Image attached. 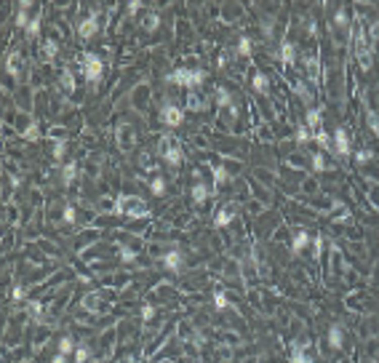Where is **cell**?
<instances>
[{
    "mask_svg": "<svg viewBox=\"0 0 379 363\" xmlns=\"http://www.w3.org/2000/svg\"><path fill=\"white\" fill-rule=\"evenodd\" d=\"M216 64H219V67H227V54H222V57H219V62H216Z\"/></svg>",
    "mask_w": 379,
    "mask_h": 363,
    "instance_id": "cell-55",
    "label": "cell"
},
{
    "mask_svg": "<svg viewBox=\"0 0 379 363\" xmlns=\"http://www.w3.org/2000/svg\"><path fill=\"white\" fill-rule=\"evenodd\" d=\"M51 363H70V355H62V352H56L51 358Z\"/></svg>",
    "mask_w": 379,
    "mask_h": 363,
    "instance_id": "cell-52",
    "label": "cell"
},
{
    "mask_svg": "<svg viewBox=\"0 0 379 363\" xmlns=\"http://www.w3.org/2000/svg\"><path fill=\"white\" fill-rule=\"evenodd\" d=\"M141 8H145V3H139V0H131V3H128V16H136Z\"/></svg>",
    "mask_w": 379,
    "mask_h": 363,
    "instance_id": "cell-50",
    "label": "cell"
},
{
    "mask_svg": "<svg viewBox=\"0 0 379 363\" xmlns=\"http://www.w3.org/2000/svg\"><path fill=\"white\" fill-rule=\"evenodd\" d=\"M75 219H78V211H75L72 203H67L64 211H62V222H64V225H75Z\"/></svg>",
    "mask_w": 379,
    "mask_h": 363,
    "instance_id": "cell-39",
    "label": "cell"
},
{
    "mask_svg": "<svg viewBox=\"0 0 379 363\" xmlns=\"http://www.w3.org/2000/svg\"><path fill=\"white\" fill-rule=\"evenodd\" d=\"M99 11H91L86 19H80V24H78V38L80 40H91L93 35L99 32Z\"/></svg>",
    "mask_w": 379,
    "mask_h": 363,
    "instance_id": "cell-7",
    "label": "cell"
},
{
    "mask_svg": "<svg viewBox=\"0 0 379 363\" xmlns=\"http://www.w3.org/2000/svg\"><path fill=\"white\" fill-rule=\"evenodd\" d=\"M80 70H83V78H86L88 83H99L102 72H104V62H102L99 54L86 51L83 54V62H80Z\"/></svg>",
    "mask_w": 379,
    "mask_h": 363,
    "instance_id": "cell-5",
    "label": "cell"
},
{
    "mask_svg": "<svg viewBox=\"0 0 379 363\" xmlns=\"http://www.w3.org/2000/svg\"><path fill=\"white\" fill-rule=\"evenodd\" d=\"M312 139L318 142V147H323V150H331V134H328V131H323V128H320V131H318L315 136H312Z\"/></svg>",
    "mask_w": 379,
    "mask_h": 363,
    "instance_id": "cell-43",
    "label": "cell"
},
{
    "mask_svg": "<svg viewBox=\"0 0 379 363\" xmlns=\"http://www.w3.org/2000/svg\"><path fill=\"white\" fill-rule=\"evenodd\" d=\"M160 265H163L166 273H179V270L184 267V254L179 248H171V251H166V254H163Z\"/></svg>",
    "mask_w": 379,
    "mask_h": 363,
    "instance_id": "cell-10",
    "label": "cell"
},
{
    "mask_svg": "<svg viewBox=\"0 0 379 363\" xmlns=\"http://www.w3.org/2000/svg\"><path fill=\"white\" fill-rule=\"evenodd\" d=\"M312 259H320L323 256V248H326V235H312Z\"/></svg>",
    "mask_w": 379,
    "mask_h": 363,
    "instance_id": "cell-30",
    "label": "cell"
},
{
    "mask_svg": "<svg viewBox=\"0 0 379 363\" xmlns=\"http://www.w3.org/2000/svg\"><path fill=\"white\" fill-rule=\"evenodd\" d=\"M278 59H280L283 64H289V67H291L294 62H297V48H294V43H291V40H283V43H280Z\"/></svg>",
    "mask_w": 379,
    "mask_h": 363,
    "instance_id": "cell-18",
    "label": "cell"
},
{
    "mask_svg": "<svg viewBox=\"0 0 379 363\" xmlns=\"http://www.w3.org/2000/svg\"><path fill=\"white\" fill-rule=\"evenodd\" d=\"M368 123H371L374 134H379V120H376V115H374V113H368Z\"/></svg>",
    "mask_w": 379,
    "mask_h": 363,
    "instance_id": "cell-51",
    "label": "cell"
},
{
    "mask_svg": "<svg viewBox=\"0 0 379 363\" xmlns=\"http://www.w3.org/2000/svg\"><path fill=\"white\" fill-rule=\"evenodd\" d=\"M251 51H254L251 38H249V35H241V38H238V45H235V54H238V57H251Z\"/></svg>",
    "mask_w": 379,
    "mask_h": 363,
    "instance_id": "cell-27",
    "label": "cell"
},
{
    "mask_svg": "<svg viewBox=\"0 0 379 363\" xmlns=\"http://www.w3.org/2000/svg\"><path fill=\"white\" fill-rule=\"evenodd\" d=\"M238 203H224V206L216 211V217H214V227H227V225H232L235 217H238Z\"/></svg>",
    "mask_w": 379,
    "mask_h": 363,
    "instance_id": "cell-8",
    "label": "cell"
},
{
    "mask_svg": "<svg viewBox=\"0 0 379 363\" xmlns=\"http://www.w3.org/2000/svg\"><path fill=\"white\" fill-rule=\"evenodd\" d=\"M11 302H27V288H24V286L16 283V286L11 288Z\"/></svg>",
    "mask_w": 379,
    "mask_h": 363,
    "instance_id": "cell-45",
    "label": "cell"
},
{
    "mask_svg": "<svg viewBox=\"0 0 379 363\" xmlns=\"http://www.w3.org/2000/svg\"><path fill=\"white\" fill-rule=\"evenodd\" d=\"M368 161H374V150H361V152H355V163L358 166H363Z\"/></svg>",
    "mask_w": 379,
    "mask_h": 363,
    "instance_id": "cell-47",
    "label": "cell"
},
{
    "mask_svg": "<svg viewBox=\"0 0 379 363\" xmlns=\"http://www.w3.org/2000/svg\"><path fill=\"white\" fill-rule=\"evenodd\" d=\"M206 78H208V72L203 67H176L166 75V83H174V86H179V88L193 91V88L201 86Z\"/></svg>",
    "mask_w": 379,
    "mask_h": 363,
    "instance_id": "cell-2",
    "label": "cell"
},
{
    "mask_svg": "<svg viewBox=\"0 0 379 363\" xmlns=\"http://www.w3.org/2000/svg\"><path fill=\"white\" fill-rule=\"evenodd\" d=\"M334 24L339 27V30H347V27H350V19H347V11H345V8H337V14H334Z\"/></svg>",
    "mask_w": 379,
    "mask_h": 363,
    "instance_id": "cell-42",
    "label": "cell"
},
{
    "mask_svg": "<svg viewBox=\"0 0 379 363\" xmlns=\"http://www.w3.org/2000/svg\"><path fill=\"white\" fill-rule=\"evenodd\" d=\"M22 67H24L22 54H19V51H11V54L6 57V72H8L11 78H19V75H22Z\"/></svg>",
    "mask_w": 379,
    "mask_h": 363,
    "instance_id": "cell-14",
    "label": "cell"
},
{
    "mask_svg": "<svg viewBox=\"0 0 379 363\" xmlns=\"http://www.w3.org/2000/svg\"><path fill=\"white\" fill-rule=\"evenodd\" d=\"M11 184H14V187H19V184H22V176H16V174H11Z\"/></svg>",
    "mask_w": 379,
    "mask_h": 363,
    "instance_id": "cell-54",
    "label": "cell"
},
{
    "mask_svg": "<svg viewBox=\"0 0 379 363\" xmlns=\"http://www.w3.org/2000/svg\"><path fill=\"white\" fill-rule=\"evenodd\" d=\"M139 318H141V323H150L155 318V304H141V310H139Z\"/></svg>",
    "mask_w": 379,
    "mask_h": 363,
    "instance_id": "cell-41",
    "label": "cell"
},
{
    "mask_svg": "<svg viewBox=\"0 0 379 363\" xmlns=\"http://www.w3.org/2000/svg\"><path fill=\"white\" fill-rule=\"evenodd\" d=\"M214 307H216L219 313L230 307V299H227V294H224V291H216V294H214Z\"/></svg>",
    "mask_w": 379,
    "mask_h": 363,
    "instance_id": "cell-44",
    "label": "cell"
},
{
    "mask_svg": "<svg viewBox=\"0 0 379 363\" xmlns=\"http://www.w3.org/2000/svg\"><path fill=\"white\" fill-rule=\"evenodd\" d=\"M305 67H307L310 83H315V80H318V59H315V57H307V59H305Z\"/></svg>",
    "mask_w": 379,
    "mask_h": 363,
    "instance_id": "cell-36",
    "label": "cell"
},
{
    "mask_svg": "<svg viewBox=\"0 0 379 363\" xmlns=\"http://www.w3.org/2000/svg\"><path fill=\"white\" fill-rule=\"evenodd\" d=\"M208 107V96L203 94L201 88H193L187 91V110H193V113H201V110Z\"/></svg>",
    "mask_w": 379,
    "mask_h": 363,
    "instance_id": "cell-11",
    "label": "cell"
},
{
    "mask_svg": "<svg viewBox=\"0 0 379 363\" xmlns=\"http://www.w3.org/2000/svg\"><path fill=\"white\" fill-rule=\"evenodd\" d=\"M62 88L67 91V94H72V91H75V75H72L70 67L62 70Z\"/></svg>",
    "mask_w": 379,
    "mask_h": 363,
    "instance_id": "cell-32",
    "label": "cell"
},
{
    "mask_svg": "<svg viewBox=\"0 0 379 363\" xmlns=\"http://www.w3.org/2000/svg\"><path fill=\"white\" fill-rule=\"evenodd\" d=\"M30 8H32V0H22V3H19L16 19H14V24L19 27V30H27V27H30V22H32V16H30Z\"/></svg>",
    "mask_w": 379,
    "mask_h": 363,
    "instance_id": "cell-13",
    "label": "cell"
},
{
    "mask_svg": "<svg viewBox=\"0 0 379 363\" xmlns=\"http://www.w3.org/2000/svg\"><path fill=\"white\" fill-rule=\"evenodd\" d=\"M310 243H312V235H310V232H307V230H297V232H294V240H291V254L299 256Z\"/></svg>",
    "mask_w": 379,
    "mask_h": 363,
    "instance_id": "cell-12",
    "label": "cell"
},
{
    "mask_svg": "<svg viewBox=\"0 0 379 363\" xmlns=\"http://www.w3.org/2000/svg\"><path fill=\"white\" fill-rule=\"evenodd\" d=\"M297 94H299V99L302 101H307V105H310V101H312V94H310V91H307V86H305V83H297Z\"/></svg>",
    "mask_w": 379,
    "mask_h": 363,
    "instance_id": "cell-48",
    "label": "cell"
},
{
    "mask_svg": "<svg viewBox=\"0 0 379 363\" xmlns=\"http://www.w3.org/2000/svg\"><path fill=\"white\" fill-rule=\"evenodd\" d=\"M190 195H193V203L203 206V203L208 200V195H211V190H208V184H206V182H195V184H193V190H190Z\"/></svg>",
    "mask_w": 379,
    "mask_h": 363,
    "instance_id": "cell-19",
    "label": "cell"
},
{
    "mask_svg": "<svg viewBox=\"0 0 379 363\" xmlns=\"http://www.w3.org/2000/svg\"><path fill=\"white\" fill-rule=\"evenodd\" d=\"M112 214L118 217H128V219H147L150 217V206L139 195H118L115 206H112Z\"/></svg>",
    "mask_w": 379,
    "mask_h": 363,
    "instance_id": "cell-1",
    "label": "cell"
},
{
    "mask_svg": "<svg viewBox=\"0 0 379 363\" xmlns=\"http://www.w3.org/2000/svg\"><path fill=\"white\" fill-rule=\"evenodd\" d=\"M337 222H350V211L347 209H342V211H339V217H334Z\"/></svg>",
    "mask_w": 379,
    "mask_h": 363,
    "instance_id": "cell-53",
    "label": "cell"
},
{
    "mask_svg": "<svg viewBox=\"0 0 379 363\" xmlns=\"http://www.w3.org/2000/svg\"><path fill=\"white\" fill-rule=\"evenodd\" d=\"M64 155H67V139H64V136H54V142H51V158L59 163V161H64Z\"/></svg>",
    "mask_w": 379,
    "mask_h": 363,
    "instance_id": "cell-20",
    "label": "cell"
},
{
    "mask_svg": "<svg viewBox=\"0 0 379 363\" xmlns=\"http://www.w3.org/2000/svg\"><path fill=\"white\" fill-rule=\"evenodd\" d=\"M310 166H312V171H315V174L326 171V155L323 152H312L310 155Z\"/></svg>",
    "mask_w": 379,
    "mask_h": 363,
    "instance_id": "cell-31",
    "label": "cell"
},
{
    "mask_svg": "<svg viewBox=\"0 0 379 363\" xmlns=\"http://www.w3.org/2000/svg\"><path fill=\"white\" fill-rule=\"evenodd\" d=\"M355 24V35H353V43H355V59L361 64V70H371V57H374V48L368 45V27H363L366 22L358 16L353 22Z\"/></svg>",
    "mask_w": 379,
    "mask_h": 363,
    "instance_id": "cell-3",
    "label": "cell"
},
{
    "mask_svg": "<svg viewBox=\"0 0 379 363\" xmlns=\"http://www.w3.org/2000/svg\"><path fill=\"white\" fill-rule=\"evenodd\" d=\"M118 256L123 259V262H134L136 259V251L131 248V246H120V251H118Z\"/></svg>",
    "mask_w": 379,
    "mask_h": 363,
    "instance_id": "cell-46",
    "label": "cell"
},
{
    "mask_svg": "<svg viewBox=\"0 0 379 363\" xmlns=\"http://www.w3.org/2000/svg\"><path fill=\"white\" fill-rule=\"evenodd\" d=\"M40 27H43V19H40V14H35L32 16V22H30V27H27V38H37V32H40Z\"/></svg>",
    "mask_w": 379,
    "mask_h": 363,
    "instance_id": "cell-37",
    "label": "cell"
},
{
    "mask_svg": "<svg viewBox=\"0 0 379 363\" xmlns=\"http://www.w3.org/2000/svg\"><path fill=\"white\" fill-rule=\"evenodd\" d=\"M294 139H297V144H307V142H312V131L302 123L299 128H297V134H294Z\"/></svg>",
    "mask_w": 379,
    "mask_h": 363,
    "instance_id": "cell-34",
    "label": "cell"
},
{
    "mask_svg": "<svg viewBox=\"0 0 379 363\" xmlns=\"http://www.w3.org/2000/svg\"><path fill=\"white\" fill-rule=\"evenodd\" d=\"M75 350H78V342H75L72 334L59 337V352H62V355H75Z\"/></svg>",
    "mask_w": 379,
    "mask_h": 363,
    "instance_id": "cell-24",
    "label": "cell"
},
{
    "mask_svg": "<svg viewBox=\"0 0 379 363\" xmlns=\"http://www.w3.org/2000/svg\"><path fill=\"white\" fill-rule=\"evenodd\" d=\"M160 123L168 126V128H176L184 123V110L174 105V101H166L163 107H160Z\"/></svg>",
    "mask_w": 379,
    "mask_h": 363,
    "instance_id": "cell-6",
    "label": "cell"
},
{
    "mask_svg": "<svg viewBox=\"0 0 379 363\" xmlns=\"http://www.w3.org/2000/svg\"><path fill=\"white\" fill-rule=\"evenodd\" d=\"M150 192H153V195H158V198H160V195H166V179H163V176H153V182H150Z\"/></svg>",
    "mask_w": 379,
    "mask_h": 363,
    "instance_id": "cell-33",
    "label": "cell"
},
{
    "mask_svg": "<svg viewBox=\"0 0 379 363\" xmlns=\"http://www.w3.org/2000/svg\"><path fill=\"white\" fill-rule=\"evenodd\" d=\"M102 302H104V299H102V294H88L86 299H83V304H86L88 310H93V313H99V310H102Z\"/></svg>",
    "mask_w": 379,
    "mask_h": 363,
    "instance_id": "cell-35",
    "label": "cell"
},
{
    "mask_svg": "<svg viewBox=\"0 0 379 363\" xmlns=\"http://www.w3.org/2000/svg\"><path fill=\"white\" fill-rule=\"evenodd\" d=\"M305 347H307L305 342H294L291 344V363H315Z\"/></svg>",
    "mask_w": 379,
    "mask_h": 363,
    "instance_id": "cell-17",
    "label": "cell"
},
{
    "mask_svg": "<svg viewBox=\"0 0 379 363\" xmlns=\"http://www.w3.org/2000/svg\"><path fill=\"white\" fill-rule=\"evenodd\" d=\"M368 40H374V43L379 45V19L368 24Z\"/></svg>",
    "mask_w": 379,
    "mask_h": 363,
    "instance_id": "cell-49",
    "label": "cell"
},
{
    "mask_svg": "<svg viewBox=\"0 0 379 363\" xmlns=\"http://www.w3.org/2000/svg\"><path fill=\"white\" fill-rule=\"evenodd\" d=\"M75 179H78V163L67 161V163H64V169H62V184H64V187H70Z\"/></svg>",
    "mask_w": 379,
    "mask_h": 363,
    "instance_id": "cell-22",
    "label": "cell"
},
{
    "mask_svg": "<svg viewBox=\"0 0 379 363\" xmlns=\"http://www.w3.org/2000/svg\"><path fill=\"white\" fill-rule=\"evenodd\" d=\"M75 363H88L91 358V344L88 342H78V350H75Z\"/></svg>",
    "mask_w": 379,
    "mask_h": 363,
    "instance_id": "cell-28",
    "label": "cell"
},
{
    "mask_svg": "<svg viewBox=\"0 0 379 363\" xmlns=\"http://www.w3.org/2000/svg\"><path fill=\"white\" fill-rule=\"evenodd\" d=\"M216 105L219 107H224V110H230V107H235V99H232V94H230V88L227 86H216Z\"/></svg>",
    "mask_w": 379,
    "mask_h": 363,
    "instance_id": "cell-21",
    "label": "cell"
},
{
    "mask_svg": "<svg viewBox=\"0 0 379 363\" xmlns=\"http://www.w3.org/2000/svg\"><path fill=\"white\" fill-rule=\"evenodd\" d=\"M328 347L331 350H342L345 347V329L339 323L328 326Z\"/></svg>",
    "mask_w": 379,
    "mask_h": 363,
    "instance_id": "cell-16",
    "label": "cell"
},
{
    "mask_svg": "<svg viewBox=\"0 0 379 363\" xmlns=\"http://www.w3.org/2000/svg\"><path fill=\"white\" fill-rule=\"evenodd\" d=\"M158 155L163 158V163L171 166V169H176V166L182 163V147L176 144L174 136H160V142H158Z\"/></svg>",
    "mask_w": 379,
    "mask_h": 363,
    "instance_id": "cell-4",
    "label": "cell"
},
{
    "mask_svg": "<svg viewBox=\"0 0 379 363\" xmlns=\"http://www.w3.org/2000/svg\"><path fill=\"white\" fill-rule=\"evenodd\" d=\"M305 126L312 131V136H315L320 131V126H323V113H320V107H310L307 110V115H305Z\"/></svg>",
    "mask_w": 379,
    "mask_h": 363,
    "instance_id": "cell-15",
    "label": "cell"
},
{
    "mask_svg": "<svg viewBox=\"0 0 379 363\" xmlns=\"http://www.w3.org/2000/svg\"><path fill=\"white\" fill-rule=\"evenodd\" d=\"M211 176H214V190H219L230 179V171H227V166H211Z\"/></svg>",
    "mask_w": 379,
    "mask_h": 363,
    "instance_id": "cell-26",
    "label": "cell"
},
{
    "mask_svg": "<svg viewBox=\"0 0 379 363\" xmlns=\"http://www.w3.org/2000/svg\"><path fill=\"white\" fill-rule=\"evenodd\" d=\"M22 139H27V142H37L40 139V128H37V123H30L22 131Z\"/></svg>",
    "mask_w": 379,
    "mask_h": 363,
    "instance_id": "cell-38",
    "label": "cell"
},
{
    "mask_svg": "<svg viewBox=\"0 0 379 363\" xmlns=\"http://www.w3.org/2000/svg\"><path fill=\"white\" fill-rule=\"evenodd\" d=\"M43 302H27V315H30V318L35 321V323H40L43 321Z\"/></svg>",
    "mask_w": 379,
    "mask_h": 363,
    "instance_id": "cell-29",
    "label": "cell"
},
{
    "mask_svg": "<svg viewBox=\"0 0 379 363\" xmlns=\"http://www.w3.org/2000/svg\"><path fill=\"white\" fill-rule=\"evenodd\" d=\"M251 88L257 91V94H267V88H270V78H267V72H254V78H251Z\"/></svg>",
    "mask_w": 379,
    "mask_h": 363,
    "instance_id": "cell-23",
    "label": "cell"
},
{
    "mask_svg": "<svg viewBox=\"0 0 379 363\" xmlns=\"http://www.w3.org/2000/svg\"><path fill=\"white\" fill-rule=\"evenodd\" d=\"M158 27H160V14L158 11L145 14V19H141V30L145 32H158Z\"/></svg>",
    "mask_w": 379,
    "mask_h": 363,
    "instance_id": "cell-25",
    "label": "cell"
},
{
    "mask_svg": "<svg viewBox=\"0 0 379 363\" xmlns=\"http://www.w3.org/2000/svg\"><path fill=\"white\" fill-rule=\"evenodd\" d=\"M331 150H334L339 158L350 155V134L345 131V128H337V131L331 134Z\"/></svg>",
    "mask_w": 379,
    "mask_h": 363,
    "instance_id": "cell-9",
    "label": "cell"
},
{
    "mask_svg": "<svg viewBox=\"0 0 379 363\" xmlns=\"http://www.w3.org/2000/svg\"><path fill=\"white\" fill-rule=\"evenodd\" d=\"M56 54H59V45H56V40H45V43H43V59L51 62Z\"/></svg>",
    "mask_w": 379,
    "mask_h": 363,
    "instance_id": "cell-40",
    "label": "cell"
}]
</instances>
